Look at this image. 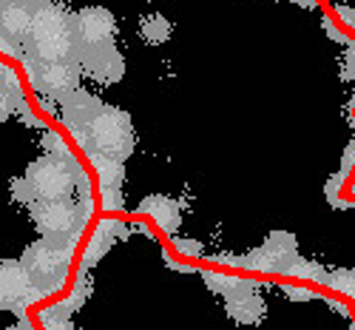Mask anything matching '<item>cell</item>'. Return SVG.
Here are the masks:
<instances>
[{"mask_svg":"<svg viewBox=\"0 0 355 330\" xmlns=\"http://www.w3.org/2000/svg\"><path fill=\"white\" fill-rule=\"evenodd\" d=\"M28 43H32V51L37 57H43L46 63L71 60L77 51L71 12H66V6H60V3H46L40 12H35Z\"/></svg>","mask_w":355,"mask_h":330,"instance_id":"6da1fadb","label":"cell"},{"mask_svg":"<svg viewBox=\"0 0 355 330\" xmlns=\"http://www.w3.org/2000/svg\"><path fill=\"white\" fill-rule=\"evenodd\" d=\"M92 131L94 151L108 154L114 160H128L137 148V131L131 123V114L116 108V106H103L100 114L94 117V123L88 126Z\"/></svg>","mask_w":355,"mask_h":330,"instance_id":"7a4b0ae2","label":"cell"},{"mask_svg":"<svg viewBox=\"0 0 355 330\" xmlns=\"http://www.w3.org/2000/svg\"><path fill=\"white\" fill-rule=\"evenodd\" d=\"M23 265L32 271L35 282L46 290V296H51L66 285L71 256L51 239H37V242H32L23 251Z\"/></svg>","mask_w":355,"mask_h":330,"instance_id":"3957f363","label":"cell"},{"mask_svg":"<svg viewBox=\"0 0 355 330\" xmlns=\"http://www.w3.org/2000/svg\"><path fill=\"white\" fill-rule=\"evenodd\" d=\"M74 160L77 157L63 160L54 154H43L26 168V179L32 183L37 199H71V194L77 191V179L71 168Z\"/></svg>","mask_w":355,"mask_h":330,"instance_id":"277c9868","label":"cell"},{"mask_svg":"<svg viewBox=\"0 0 355 330\" xmlns=\"http://www.w3.org/2000/svg\"><path fill=\"white\" fill-rule=\"evenodd\" d=\"M299 245L295 236L287 231H273L264 245L245 254V267L256 274H290V267L299 262Z\"/></svg>","mask_w":355,"mask_h":330,"instance_id":"5b68a950","label":"cell"},{"mask_svg":"<svg viewBox=\"0 0 355 330\" xmlns=\"http://www.w3.org/2000/svg\"><path fill=\"white\" fill-rule=\"evenodd\" d=\"M74 60L80 63L83 74H88L97 83H120L125 74V57L116 49V43H100V46H83L77 43Z\"/></svg>","mask_w":355,"mask_h":330,"instance_id":"8992f818","label":"cell"},{"mask_svg":"<svg viewBox=\"0 0 355 330\" xmlns=\"http://www.w3.org/2000/svg\"><path fill=\"white\" fill-rule=\"evenodd\" d=\"M32 222L43 239H60L77 231L80 205L74 199H37L32 208Z\"/></svg>","mask_w":355,"mask_h":330,"instance_id":"52a82bcc","label":"cell"},{"mask_svg":"<svg viewBox=\"0 0 355 330\" xmlns=\"http://www.w3.org/2000/svg\"><path fill=\"white\" fill-rule=\"evenodd\" d=\"M35 277L32 271L23 265V259H3L0 265V299H3V308L15 311L17 316L26 313V299L35 290Z\"/></svg>","mask_w":355,"mask_h":330,"instance_id":"ba28073f","label":"cell"},{"mask_svg":"<svg viewBox=\"0 0 355 330\" xmlns=\"http://www.w3.org/2000/svg\"><path fill=\"white\" fill-rule=\"evenodd\" d=\"M77 43L83 46H100V43H114L116 35V20L105 6H83L71 15Z\"/></svg>","mask_w":355,"mask_h":330,"instance_id":"9c48e42d","label":"cell"},{"mask_svg":"<svg viewBox=\"0 0 355 330\" xmlns=\"http://www.w3.org/2000/svg\"><path fill=\"white\" fill-rule=\"evenodd\" d=\"M80 77H83V69H80V63L74 57L71 60H60V63H46L43 66V88H40V94L66 100L71 92H77V88H80Z\"/></svg>","mask_w":355,"mask_h":330,"instance_id":"30bf717a","label":"cell"},{"mask_svg":"<svg viewBox=\"0 0 355 330\" xmlns=\"http://www.w3.org/2000/svg\"><path fill=\"white\" fill-rule=\"evenodd\" d=\"M137 211H139L142 217H151L168 236H173L176 231H180V225H182V205L176 202V199H171V197H165V194L145 197V199L139 202Z\"/></svg>","mask_w":355,"mask_h":330,"instance_id":"8fae6325","label":"cell"},{"mask_svg":"<svg viewBox=\"0 0 355 330\" xmlns=\"http://www.w3.org/2000/svg\"><path fill=\"white\" fill-rule=\"evenodd\" d=\"M100 108H103V103L92 92H83V88H77V92H71L66 100H60V117L69 129L92 126L94 117L100 114Z\"/></svg>","mask_w":355,"mask_h":330,"instance_id":"7c38bea8","label":"cell"},{"mask_svg":"<svg viewBox=\"0 0 355 330\" xmlns=\"http://www.w3.org/2000/svg\"><path fill=\"white\" fill-rule=\"evenodd\" d=\"M125 231H128V228H125L123 222H116V220H103V222H97L92 239H88V245H85V254H83V267H92L94 262H100V259L108 254V248L114 245L116 236H128Z\"/></svg>","mask_w":355,"mask_h":330,"instance_id":"4fadbf2b","label":"cell"},{"mask_svg":"<svg viewBox=\"0 0 355 330\" xmlns=\"http://www.w3.org/2000/svg\"><path fill=\"white\" fill-rule=\"evenodd\" d=\"M32 23H35V15L28 12L26 6L3 0V9H0V28H3V40L28 43V35H32Z\"/></svg>","mask_w":355,"mask_h":330,"instance_id":"5bb4252c","label":"cell"},{"mask_svg":"<svg viewBox=\"0 0 355 330\" xmlns=\"http://www.w3.org/2000/svg\"><path fill=\"white\" fill-rule=\"evenodd\" d=\"M225 311L233 322H239V324H259L264 319V313H268V305H264V299L256 290H248V293L227 296Z\"/></svg>","mask_w":355,"mask_h":330,"instance_id":"9a60e30c","label":"cell"},{"mask_svg":"<svg viewBox=\"0 0 355 330\" xmlns=\"http://www.w3.org/2000/svg\"><path fill=\"white\" fill-rule=\"evenodd\" d=\"M88 160H92V165L97 171L100 188H123V183H125V165H123V160H114V157L100 154V151H92V154H88Z\"/></svg>","mask_w":355,"mask_h":330,"instance_id":"2e32d148","label":"cell"},{"mask_svg":"<svg viewBox=\"0 0 355 330\" xmlns=\"http://www.w3.org/2000/svg\"><path fill=\"white\" fill-rule=\"evenodd\" d=\"M202 277H205V285H208L211 290H216V293H222L225 299L259 288L253 279H242V277H233V274H211V271H208V274H202Z\"/></svg>","mask_w":355,"mask_h":330,"instance_id":"e0dca14e","label":"cell"},{"mask_svg":"<svg viewBox=\"0 0 355 330\" xmlns=\"http://www.w3.org/2000/svg\"><path fill=\"white\" fill-rule=\"evenodd\" d=\"M139 38L151 46H162L171 38V20L162 15H145L139 20Z\"/></svg>","mask_w":355,"mask_h":330,"instance_id":"ac0fdd59","label":"cell"},{"mask_svg":"<svg viewBox=\"0 0 355 330\" xmlns=\"http://www.w3.org/2000/svg\"><path fill=\"white\" fill-rule=\"evenodd\" d=\"M40 324L46 330H74L71 324V308L66 302H54L40 311Z\"/></svg>","mask_w":355,"mask_h":330,"instance_id":"d6986e66","label":"cell"},{"mask_svg":"<svg viewBox=\"0 0 355 330\" xmlns=\"http://www.w3.org/2000/svg\"><path fill=\"white\" fill-rule=\"evenodd\" d=\"M287 277H295V279H313V282H321V285H327V277L330 271H324V267L318 262H310V259H299L293 267H290V274Z\"/></svg>","mask_w":355,"mask_h":330,"instance_id":"ffe728a7","label":"cell"},{"mask_svg":"<svg viewBox=\"0 0 355 330\" xmlns=\"http://www.w3.org/2000/svg\"><path fill=\"white\" fill-rule=\"evenodd\" d=\"M327 285L338 293H347L349 299H355V267H338V271H330Z\"/></svg>","mask_w":355,"mask_h":330,"instance_id":"44dd1931","label":"cell"},{"mask_svg":"<svg viewBox=\"0 0 355 330\" xmlns=\"http://www.w3.org/2000/svg\"><path fill=\"white\" fill-rule=\"evenodd\" d=\"M88 267H83L80 271V277L74 279V290L69 293V299H66V305L71 308V311H77V308H83V302L88 299V293H92V279H88Z\"/></svg>","mask_w":355,"mask_h":330,"instance_id":"7402d4cb","label":"cell"},{"mask_svg":"<svg viewBox=\"0 0 355 330\" xmlns=\"http://www.w3.org/2000/svg\"><path fill=\"white\" fill-rule=\"evenodd\" d=\"M12 199H15V202H20V205H26V208H32V205L37 202V194H35L32 183H28L26 176L12 179Z\"/></svg>","mask_w":355,"mask_h":330,"instance_id":"603a6c76","label":"cell"},{"mask_svg":"<svg viewBox=\"0 0 355 330\" xmlns=\"http://www.w3.org/2000/svg\"><path fill=\"white\" fill-rule=\"evenodd\" d=\"M43 148H46V154L63 157V160H71V157H74V154H71V148L63 142V137H60V134H54V131L43 134Z\"/></svg>","mask_w":355,"mask_h":330,"instance_id":"cb8c5ba5","label":"cell"},{"mask_svg":"<svg viewBox=\"0 0 355 330\" xmlns=\"http://www.w3.org/2000/svg\"><path fill=\"white\" fill-rule=\"evenodd\" d=\"M173 248H176V254L191 256V259H202L205 256V248H202V242H196V239H180V236H173Z\"/></svg>","mask_w":355,"mask_h":330,"instance_id":"d4e9b609","label":"cell"},{"mask_svg":"<svg viewBox=\"0 0 355 330\" xmlns=\"http://www.w3.org/2000/svg\"><path fill=\"white\" fill-rule=\"evenodd\" d=\"M103 194V208L105 211H123V191L120 188H100Z\"/></svg>","mask_w":355,"mask_h":330,"instance_id":"484cf974","label":"cell"},{"mask_svg":"<svg viewBox=\"0 0 355 330\" xmlns=\"http://www.w3.org/2000/svg\"><path fill=\"white\" fill-rule=\"evenodd\" d=\"M0 83H3V92H12V94H23V88H20V80L15 74V69L3 66L0 69Z\"/></svg>","mask_w":355,"mask_h":330,"instance_id":"4316f807","label":"cell"},{"mask_svg":"<svg viewBox=\"0 0 355 330\" xmlns=\"http://www.w3.org/2000/svg\"><path fill=\"white\" fill-rule=\"evenodd\" d=\"M214 262H219V265H230V267H245V256H233V254H216V256H211Z\"/></svg>","mask_w":355,"mask_h":330,"instance_id":"83f0119b","label":"cell"},{"mask_svg":"<svg viewBox=\"0 0 355 330\" xmlns=\"http://www.w3.org/2000/svg\"><path fill=\"white\" fill-rule=\"evenodd\" d=\"M284 293H287L290 299H313V293H310L307 288H302V285H287Z\"/></svg>","mask_w":355,"mask_h":330,"instance_id":"f1b7e54d","label":"cell"},{"mask_svg":"<svg viewBox=\"0 0 355 330\" xmlns=\"http://www.w3.org/2000/svg\"><path fill=\"white\" fill-rule=\"evenodd\" d=\"M9 3H20V6H26L28 12L35 15V12H40L46 6V0H9Z\"/></svg>","mask_w":355,"mask_h":330,"instance_id":"f546056e","label":"cell"},{"mask_svg":"<svg viewBox=\"0 0 355 330\" xmlns=\"http://www.w3.org/2000/svg\"><path fill=\"white\" fill-rule=\"evenodd\" d=\"M9 330H35V324H32V322H26V319H20V322H17V324H12Z\"/></svg>","mask_w":355,"mask_h":330,"instance_id":"4dcf8cb0","label":"cell"},{"mask_svg":"<svg viewBox=\"0 0 355 330\" xmlns=\"http://www.w3.org/2000/svg\"><path fill=\"white\" fill-rule=\"evenodd\" d=\"M40 108H43V111H49V114H54V103H49V100H46V94H43V100H40Z\"/></svg>","mask_w":355,"mask_h":330,"instance_id":"1f68e13d","label":"cell"},{"mask_svg":"<svg viewBox=\"0 0 355 330\" xmlns=\"http://www.w3.org/2000/svg\"><path fill=\"white\" fill-rule=\"evenodd\" d=\"M352 330H355V324H352Z\"/></svg>","mask_w":355,"mask_h":330,"instance_id":"d6a6232c","label":"cell"}]
</instances>
